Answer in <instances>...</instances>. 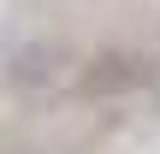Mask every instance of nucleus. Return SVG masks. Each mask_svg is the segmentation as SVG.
<instances>
[{
    "label": "nucleus",
    "mask_w": 160,
    "mask_h": 154,
    "mask_svg": "<svg viewBox=\"0 0 160 154\" xmlns=\"http://www.w3.org/2000/svg\"><path fill=\"white\" fill-rule=\"evenodd\" d=\"M6 77H12L18 89H30V95L59 89V77H65V53H59V47H48V42H30V47H18V53H12Z\"/></svg>",
    "instance_id": "2"
},
{
    "label": "nucleus",
    "mask_w": 160,
    "mask_h": 154,
    "mask_svg": "<svg viewBox=\"0 0 160 154\" xmlns=\"http://www.w3.org/2000/svg\"><path fill=\"white\" fill-rule=\"evenodd\" d=\"M148 77H154V65H148L142 53H101V59H89L83 89H89V95H131V89H142Z\"/></svg>",
    "instance_id": "1"
}]
</instances>
